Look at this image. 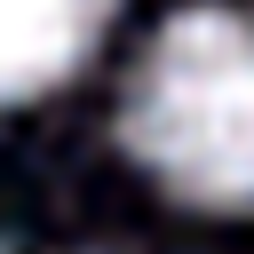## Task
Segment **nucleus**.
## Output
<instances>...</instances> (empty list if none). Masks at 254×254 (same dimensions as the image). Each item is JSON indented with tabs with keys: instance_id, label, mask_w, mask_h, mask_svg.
<instances>
[{
	"instance_id": "f03ea898",
	"label": "nucleus",
	"mask_w": 254,
	"mask_h": 254,
	"mask_svg": "<svg viewBox=\"0 0 254 254\" xmlns=\"http://www.w3.org/2000/svg\"><path fill=\"white\" fill-rule=\"evenodd\" d=\"M119 0H0V103L56 95L103 48Z\"/></svg>"
},
{
	"instance_id": "f257e3e1",
	"label": "nucleus",
	"mask_w": 254,
	"mask_h": 254,
	"mask_svg": "<svg viewBox=\"0 0 254 254\" xmlns=\"http://www.w3.org/2000/svg\"><path fill=\"white\" fill-rule=\"evenodd\" d=\"M119 143L167 198L254 214V8L206 0L167 16L127 71Z\"/></svg>"
}]
</instances>
